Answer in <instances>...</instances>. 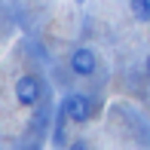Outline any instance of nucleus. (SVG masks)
I'll return each mask as SVG.
<instances>
[{
    "label": "nucleus",
    "instance_id": "f257e3e1",
    "mask_svg": "<svg viewBox=\"0 0 150 150\" xmlns=\"http://www.w3.org/2000/svg\"><path fill=\"white\" fill-rule=\"evenodd\" d=\"M40 98H43V83H40V77L22 74V77L16 80V101L22 107H34V104H40Z\"/></svg>",
    "mask_w": 150,
    "mask_h": 150
},
{
    "label": "nucleus",
    "instance_id": "423d86ee",
    "mask_svg": "<svg viewBox=\"0 0 150 150\" xmlns=\"http://www.w3.org/2000/svg\"><path fill=\"white\" fill-rule=\"evenodd\" d=\"M67 150H92L86 141H74V144H67Z\"/></svg>",
    "mask_w": 150,
    "mask_h": 150
},
{
    "label": "nucleus",
    "instance_id": "20e7f679",
    "mask_svg": "<svg viewBox=\"0 0 150 150\" xmlns=\"http://www.w3.org/2000/svg\"><path fill=\"white\" fill-rule=\"evenodd\" d=\"M129 12H132L135 22L147 25L150 22V0H129Z\"/></svg>",
    "mask_w": 150,
    "mask_h": 150
},
{
    "label": "nucleus",
    "instance_id": "39448f33",
    "mask_svg": "<svg viewBox=\"0 0 150 150\" xmlns=\"http://www.w3.org/2000/svg\"><path fill=\"white\" fill-rule=\"evenodd\" d=\"M46 129H49V110L40 107V110L34 113V120H31V132H46Z\"/></svg>",
    "mask_w": 150,
    "mask_h": 150
},
{
    "label": "nucleus",
    "instance_id": "0eeeda50",
    "mask_svg": "<svg viewBox=\"0 0 150 150\" xmlns=\"http://www.w3.org/2000/svg\"><path fill=\"white\" fill-rule=\"evenodd\" d=\"M147 74H150V58H147Z\"/></svg>",
    "mask_w": 150,
    "mask_h": 150
},
{
    "label": "nucleus",
    "instance_id": "7ed1b4c3",
    "mask_svg": "<svg viewBox=\"0 0 150 150\" xmlns=\"http://www.w3.org/2000/svg\"><path fill=\"white\" fill-rule=\"evenodd\" d=\"M95 64H98V61H95V52L86 49V46H80V49L71 52V71L77 74V77H92Z\"/></svg>",
    "mask_w": 150,
    "mask_h": 150
},
{
    "label": "nucleus",
    "instance_id": "6e6552de",
    "mask_svg": "<svg viewBox=\"0 0 150 150\" xmlns=\"http://www.w3.org/2000/svg\"><path fill=\"white\" fill-rule=\"evenodd\" d=\"M77 3H86V0H77Z\"/></svg>",
    "mask_w": 150,
    "mask_h": 150
},
{
    "label": "nucleus",
    "instance_id": "f03ea898",
    "mask_svg": "<svg viewBox=\"0 0 150 150\" xmlns=\"http://www.w3.org/2000/svg\"><path fill=\"white\" fill-rule=\"evenodd\" d=\"M61 107H64L67 120H74V122H89V120H92V98H89V95H83V92L64 95Z\"/></svg>",
    "mask_w": 150,
    "mask_h": 150
}]
</instances>
